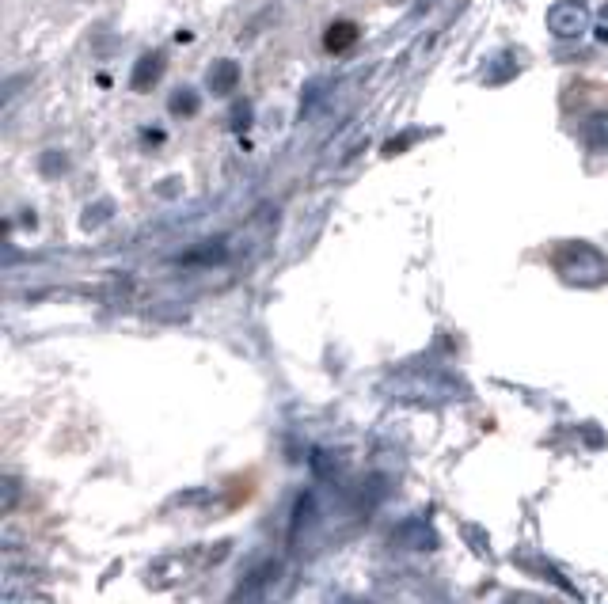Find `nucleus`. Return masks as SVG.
Wrapping results in <instances>:
<instances>
[{"mask_svg": "<svg viewBox=\"0 0 608 604\" xmlns=\"http://www.w3.org/2000/svg\"><path fill=\"white\" fill-rule=\"evenodd\" d=\"M555 270L570 285H601L608 282V263L597 247L589 244H563L555 251Z\"/></svg>", "mask_w": 608, "mask_h": 604, "instance_id": "obj_1", "label": "nucleus"}, {"mask_svg": "<svg viewBox=\"0 0 608 604\" xmlns=\"http://www.w3.org/2000/svg\"><path fill=\"white\" fill-rule=\"evenodd\" d=\"M548 31L555 38H582L589 31V8H582V0H559L548 8Z\"/></svg>", "mask_w": 608, "mask_h": 604, "instance_id": "obj_2", "label": "nucleus"}, {"mask_svg": "<svg viewBox=\"0 0 608 604\" xmlns=\"http://www.w3.org/2000/svg\"><path fill=\"white\" fill-rule=\"evenodd\" d=\"M164 65H168V57L160 54H145L137 65H133V76H130V84H133V92H152L156 84H160V76H164Z\"/></svg>", "mask_w": 608, "mask_h": 604, "instance_id": "obj_3", "label": "nucleus"}, {"mask_svg": "<svg viewBox=\"0 0 608 604\" xmlns=\"http://www.w3.org/2000/svg\"><path fill=\"white\" fill-rule=\"evenodd\" d=\"M358 38L361 31L354 19H335V23L323 31V50H327V54H346V50H354Z\"/></svg>", "mask_w": 608, "mask_h": 604, "instance_id": "obj_4", "label": "nucleus"}, {"mask_svg": "<svg viewBox=\"0 0 608 604\" xmlns=\"http://www.w3.org/2000/svg\"><path fill=\"white\" fill-rule=\"evenodd\" d=\"M240 84V65L236 61H213L206 73V88L213 95H232Z\"/></svg>", "mask_w": 608, "mask_h": 604, "instance_id": "obj_5", "label": "nucleus"}, {"mask_svg": "<svg viewBox=\"0 0 608 604\" xmlns=\"http://www.w3.org/2000/svg\"><path fill=\"white\" fill-rule=\"evenodd\" d=\"M582 137H586L589 149H608V111L593 114L586 122V130H582Z\"/></svg>", "mask_w": 608, "mask_h": 604, "instance_id": "obj_6", "label": "nucleus"}, {"mask_svg": "<svg viewBox=\"0 0 608 604\" xmlns=\"http://www.w3.org/2000/svg\"><path fill=\"white\" fill-rule=\"evenodd\" d=\"M198 107H202V103H198V92H190V88H179L168 103V111L175 114V118H194Z\"/></svg>", "mask_w": 608, "mask_h": 604, "instance_id": "obj_7", "label": "nucleus"}, {"mask_svg": "<svg viewBox=\"0 0 608 604\" xmlns=\"http://www.w3.org/2000/svg\"><path fill=\"white\" fill-rule=\"evenodd\" d=\"M251 126V107L247 103H236L232 107V130H247Z\"/></svg>", "mask_w": 608, "mask_h": 604, "instance_id": "obj_8", "label": "nucleus"}, {"mask_svg": "<svg viewBox=\"0 0 608 604\" xmlns=\"http://www.w3.org/2000/svg\"><path fill=\"white\" fill-rule=\"evenodd\" d=\"M597 35H601V42H605V46H608V23H605V27H601V31H597Z\"/></svg>", "mask_w": 608, "mask_h": 604, "instance_id": "obj_9", "label": "nucleus"}]
</instances>
